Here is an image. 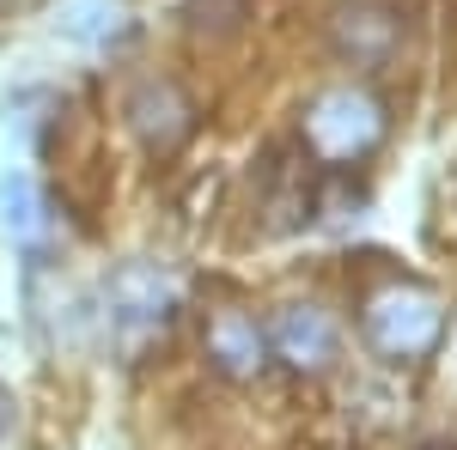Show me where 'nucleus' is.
Wrapping results in <instances>:
<instances>
[{
    "label": "nucleus",
    "mask_w": 457,
    "mask_h": 450,
    "mask_svg": "<svg viewBox=\"0 0 457 450\" xmlns=\"http://www.w3.org/2000/svg\"><path fill=\"white\" fill-rule=\"evenodd\" d=\"M220 359L232 372H245L250 359H256V329L250 323H220Z\"/></svg>",
    "instance_id": "nucleus-4"
},
{
    "label": "nucleus",
    "mask_w": 457,
    "mask_h": 450,
    "mask_svg": "<svg viewBox=\"0 0 457 450\" xmlns=\"http://www.w3.org/2000/svg\"><path fill=\"white\" fill-rule=\"evenodd\" d=\"M183 19L202 37H232L250 19V0H183Z\"/></svg>",
    "instance_id": "nucleus-3"
},
{
    "label": "nucleus",
    "mask_w": 457,
    "mask_h": 450,
    "mask_svg": "<svg viewBox=\"0 0 457 450\" xmlns=\"http://www.w3.org/2000/svg\"><path fill=\"white\" fill-rule=\"evenodd\" d=\"M366 329H372V341L396 353V359H415L427 347L439 341V311H433V299L421 292H385L372 311H366Z\"/></svg>",
    "instance_id": "nucleus-1"
},
{
    "label": "nucleus",
    "mask_w": 457,
    "mask_h": 450,
    "mask_svg": "<svg viewBox=\"0 0 457 450\" xmlns=\"http://www.w3.org/2000/svg\"><path fill=\"white\" fill-rule=\"evenodd\" d=\"M305 128H312V140L329 152V159H348L353 146H366V140L378 135V116H372V104H360V98L342 92V98H323Z\"/></svg>",
    "instance_id": "nucleus-2"
},
{
    "label": "nucleus",
    "mask_w": 457,
    "mask_h": 450,
    "mask_svg": "<svg viewBox=\"0 0 457 450\" xmlns=\"http://www.w3.org/2000/svg\"><path fill=\"white\" fill-rule=\"evenodd\" d=\"M427 450H457V445H427Z\"/></svg>",
    "instance_id": "nucleus-5"
}]
</instances>
